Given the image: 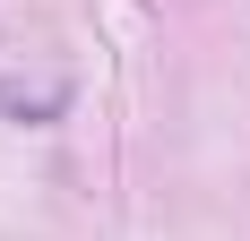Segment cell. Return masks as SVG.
Masks as SVG:
<instances>
[{
	"label": "cell",
	"instance_id": "cell-1",
	"mask_svg": "<svg viewBox=\"0 0 250 241\" xmlns=\"http://www.w3.org/2000/svg\"><path fill=\"white\" fill-rule=\"evenodd\" d=\"M0 112H18V120H52V112H61V86H18V78H0Z\"/></svg>",
	"mask_w": 250,
	"mask_h": 241
}]
</instances>
